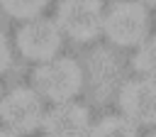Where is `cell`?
Here are the masks:
<instances>
[{"mask_svg":"<svg viewBox=\"0 0 156 137\" xmlns=\"http://www.w3.org/2000/svg\"><path fill=\"white\" fill-rule=\"evenodd\" d=\"M37 95H44L54 103H71L83 88V71L73 59H49L39 64L32 73Z\"/></svg>","mask_w":156,"mask_h":137,"instance_id":"cell-1","label":"cell"},{"mask_svg":"<svg viewBox=\"0 0 156 137\" xmlns=\"http://www.w3.org/2000/svg\"><path fill=\"white\" fill-rule=\"evenodd\" d=\"M102 32L119 46H136L149 37V12L134 0L112 2L102 15Z\"/></svg>","mask_w":156,"mask_h":137,"instance_id":"cell-2","label":"cell"},{"mask_svg":"<svg viewBox=\"0 0 156 137\" xmlns=\"http://www.w3.org/2000/svg\"><path fill=\"white\" fill-rule=\"evenodd\" d=\"M41 117H44V105L37 91L32 88L20 86V88L7 91L0 98V120L15 135L34 132L41 125Z\"/></svg>","mask_w":156,"mask_h":137,"instance_id":"cell-3","label":"cell"},{"mask_svg":"<svg viewBox=\"0 0 156 137\" xmlns=\"http://www.w3.org/2000/svg\"><path fill=\"white\" fill-rule=\"evenodd\" d=\"M102 15L105 7L100 0H61L56 27L76 42H88L102 32Z\"/></svg>","mask_w":156,"mask_h":137,"instance_id":"cell-4","label":"cell"},{"mask_svg":"<svg viewBox=\"0 0 156 137\" xmlns=\"http://www.w3.org/2000/svg\"><path fill=\"white\" fill-rule=\"evenodd\" d=\"M17 46L27 59L44 64L49 59H56L61 49V32L54 20L34 17L17 29Z\"/></svg>","mask_w":156,"mask_h":137,"instance_id":"cell-5","label":"cell"},{"mask_svg":"<svg viewBox=\"0 0 156 137\" xmlns=\"http://www.w3.org/2000/svg\"><path fill=\"white\" fill-rule=\"evenodd\" d=\"M122 117L136 125H154L156 122V81L149 78H132L119 88L117 95Z\"/></svg>","mask_w":156,"mask_h":137,"instance_id":"cell-6","label":"cell"},{"mask_svg":"<svg viewBox=\"0 0 156 137\" xmlns=\"http://www.w3.org/2000/svg\"><path fill=\"white\" fill-rule=\"evenodd\" d=\"M41 127L46 137H88L90 115L78 103H56L44 113Z\"/></svg>","mask_w":156,"mask_h":137,"instance_id":"cell-7","label":"cell"},{"mask_svg":"<svg viewBox=\"0 0 156 137\" xmlns=\"http://www.w3.org/2000/svg\"><path fill=\"white\" fill-rule=\"evenodd\" d=\"M88 137H139V132L122 115H107V117L98 120L95 125H90Z\"/></svg>","mask_w":156,"mask_h":137,"instance_id":"cell-8","label":"cell"},{"mask_svg":"<svg viewBox=\"0 0 156 137\" xmlns=\"http://www.w3.org/2000/svg\"><path fill=\"white\" fill-rule=\"evenodd\" d=\"M132 66H134L136 73H141V78L156 81V37H146L136 46V54L132 59Z\"/></svg>","mask_w":156,"mask_h":137,"instance_id":"cell-9","label":"cell"},{"mask_svg":"<svg viewBox=\"0 0 156 137\" xmlns=\"http://www.w3.org/2000/svg\"><path fill=\"white\" fill-rule=\"evenodd\" d=\"M2 10L12 17L20 20H34L39 17V12L49 5V0H0Z\"/></svg>","mask_w":156,"mask_h":137,"instance_id":"cell-10","label":"cell"},{"mask_svg":"<svg viewBox=\"0 0 156 137\" xmlns=\"http://www.w3.org/2000/svg\"><path fill=\"white\" fill-rule=\"evenodd\" d=\"M10 66V44L5 39V34H0V73Z\"/></svg>","mask_w":156,"mask_h":137,"instance_id":"cell-11","label":"cell"},{"mask_svg":"<svg viewBox=\"0 0 156 137\" xmlns=\"http://www.w3.org/2000/svg\"><path fill=\"white\" fill-rule=\"evenodd\" d=\"M0 137H20V135H15V132H10L7 127H2V130H0Z\"/></svg>","mask_w":156,"mask_h":137,"instance_id":"cell-12","label":"cell"},{"mask_svg":"<svg viewBox=\"0 0 156 137\" xmlns=\"http://www.w3.org/2000/svg\"><path fill=\"white\" fill-rule=\"evenodd\" d=\"M134 2H139V5H144V7H146V5H151V7H156V0H134Z\"/></svg>","mask_w":156,"mask_h":137,"instance_id":"cell-13","label":"cell"},{"mask_svg":"<svg viewBox=\"0 0 156 137\" xmlns=\"http://www.w3.org/2000/svg\"><path fill=\"white\" fill-rule=\"evenodd\" d=\"M151 137H156V132H154V135H151Z\"/></svg>","mask_w":156,"mask_h":137,"instance_id":"cell-14","label":"cell"}]
</instances>
